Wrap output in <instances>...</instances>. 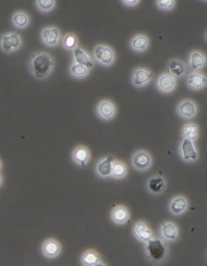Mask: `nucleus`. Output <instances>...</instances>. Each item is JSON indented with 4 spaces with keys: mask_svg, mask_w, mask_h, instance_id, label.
<instances>
[{
    "mask_svg": "<svg viewBox=\"0 0 207 266\" xmlns=\"http://www.w3.org/2000/svg\"><path fill=\"white\" fill-rule=\"evenodd\" d=\"M161 233L163 238L169 241H175L178 239V228L174 223L171 221H165L161 224Z\"/></svg>",
    "mask_w": 207,
    "mask_h": 266,
    "instance_id": "24",
    "label": "nucleus"
},
{
    "mask_svg": "<svg viewBox=\"0 0 207 266\" xmlns=\"http://www.w3.org/2000/svg\"><path fill=\"white\" fill-rule=\"evenodd\" d=\"M166 187V180L163 175H152L146 182L147 191L153 195H161L164 194Z\"/></svg>",
    "mask_w": 207,
    "mask_h": 266,
    "instance_id": "15",
    "label": "nucleus"
},
{
    "mask_svg": "<svg viewBox=\"0 0 207 266\" xmlns=\"http://www.w3.org/2000/svg\"><path fill=\"white\" fill-rule=\"evenodd\" d=\"M179 154L181 160L185 163H195L199 159V154L194 143L189 139H183L179 146Z\"/></svg>",
    "mask_w": 207,
    "mask_h": 266,
    "instance_id": "6",
    "label": "nucleus"
},
{
    "mask_svg": "<svg viewBox=\"0 0 207 266\" xmlns=\"http://www.w3.org/2000/svg\"><path fill=\"white\" fill-rule=\"evenodd\" d=\"M23 47V39L16 32H7L0 36V50L6 55L20 51Z\"/></svg>",
    "mask_w": 207,
    "mask_h": 266,
    "instance_id": "3",
    "label": "nucleus"
},
{
    "mask_svg": "<svg viewBox=\"0 0 207 266\" xmlns=\"http://www.w3.org/2000/svg\"><path fill=\"white\" fill-rule=\"evenodd\" d=\"M95 112L100 119L108 121L114 119L118 113V109L111 100L104 99L99 101Z\"/></svg>",
    "mask_w": 207,
    "mask_h": 266,
    "instance_id": "9",
    "label": "nucleus"
},
{
    "mask_svg": "<svg viewBox=\"0 0 207 266\" xmlns=\"http://www.w3.org/2000/svg\"><path fill=\"white\" fill-rule=\"evenodd\" d=\"M197 112L198 107L197 103L193 100L184 99L177 105V115L182 119H193L197 115Z\"/></svg>",
    "mask_w": 207,
    "mask_h": 266,
    "instance_id": "10",
    "label": "nucleus"
},
{
    "mask_svg": "<svg viewBox=\"0 0 207 266\" xmlns=\"http://www.w3.org/2000/svg\"><path fill=\"white\" fill-rule=\"evenodd\" d=\"M150 45V38L147 35L138 33L130 39V48L134 53L142 54L148 50Z\"/></svg>",
    "mask_w": 207,
    "mask_h": 266,
    "instance_id": "16",
    "label": "nucleus"
},
{
    "mask_svg": "<svg viewBox=\"0 0 207 266\" xmlns=\"http://www.w3.org/2000/svg\"><path fill=\"white\" fill-rule=\"evenodd\" d=\"M82 263L84 266H94L100 262V256L93 249L86 251L82 256Z\"/></svg>",
    "mask_w": 207,
    "mask_h": 266,
    "instance_id": "30",
    "label": "nucleus"
},
{
    "mask_svg": "<svg viewBox=\"0 0 207 266\" xmlns=\"http://www.w3.org/2000/svg\"><path fill=\"white\" fill-rule=\"evenodd\" d=\"M186 83L192 91H201L206 86L207 78L203 73L192 71L187 77Z\"/></svg>",
    "mask_w": 207,
    "mask_h": 266,
    "instance_id": "13",
    "label": "nucleus"
},
{
    "mask_svg": "<svg viewBox=\"0 0 207 266\" xmlns=\"http://www.w3.org/2000/svg\"><path fill=\"white\" fill-rule=\"evenodd\" d=\"M114 158L113 155H106L99 159L95 164V172L98 178L106 180L111 178L112 164Z\"/></svg>",
    "mask_w": 207,
    "mask_h": 266,
    "instance_id": "12",
    "label": "nucleus"
},
{
    "mask_svg": "<svg viewBox=\"0 0 207 266\" xmlns=\"http://www.w3.org/2000/svg\"><path fill=\"white\" fill-rule=\"evenodd\" d=\"M2 167H3L2 161H1V159H0V170L2 169Z\"/></svg>",
    "mask_w": 207,
    "mask_h": 266,
    "instance_id": "36",
    "label": "nucleus"
},
{
    "mask_svg": "<svg viewBox=\"0 0 207 266\" xmlns=\"http://www.w3.org/2000/svg\"><path fill=\"white\" fill-rule=\"evenodd\" d=\"M177 79L169 73H163L157 78L156 87L163 94H170L177 88Z\"/></svg>",
    "mask_w": 207,
    "mask_h": 266,
    "instance_id": "11",
    "label": "nucleus"
},
{
    "mask_svg": "<svg viewBox=\"0 0 207 266\" xmlns=\"http://www.w3.org/2000/svg\"><path fill=\"white\" fill-rule=\"evenodd\" d=\"M128 174V167L121 159H114L112 164L111 178L115 180H122Z\"/></svg>",
    "mask_w": 207,
    "mask_h": 266,
    "instance_id": "26",
    "label": "nucleus"
},
{
    "mask_svg": "<svg viewBox=\"0 0 207 266\" xmlns=\"http://www.w3.org/2000/svg\"><path fill=\"white\" fill-rule=\"evenodd\" d=\"M110 218L117 225H124L130 220V213L124 205H118L111 210Z\"/></svg>",
    "mask_w": 207,
    "mask_h": 266,
    "instance_id": "20",
    "label": "nucleus"
},
{
    "mask_svg": "<svg viewBox=\"0 0 207 266\" xmlns=\"http://www.w3.org/2000/svg\"><path fill=\"white\" fill-rule=\"evenodd\" d=\"M71 159L79 167H86L91 159V152L86 146L79 145L74 148Z\"/></svg>",
    "mask_w": 207,
    "mask_h": 266,
    "instance_id": "14",
    "label": "nucleus"
},
{
    "mask_svg": "<svg viewBox=\"0 0 207 266\" xmlns=\"http://www.w3.org/2000/svg\"><path fill=\"white\" fill-rule=\"evenodd\" d=\"M91 73V70L83 65L72 63L69 67V75L75 79H83Z\"/></svg>",
    "mask_w": 207,
    "mask_h": 266,
    "instance_id": "27",
    "label": "nucleus"
},
{
    "mask_svg": "<svg viewBox=\"0 0 207 266\" xmlns=\"http://www.w3.org/2000/svg\"><path fill=\"white\" fill-rule=\"evenodd\" d=\"M79 37L74 32H67L62 39V47L66 51L72 52L79 47Z\"/></svg>",
    "mask_w": 207,
    "mask_h": 266,
    "instance_id": "29",
    "label": "nucleus"
},
{
    "mask_svg": "<svg viewBox=\"0 0 207 266\" xmlns=\"http://www.w3.org/2000/svg\"><path fill=\"white\" fill-rule=\"evenodd\" d=\"M140 3V0H122V4L127 8H134Z\"/></svg>",
    "mask_w": 207,
    "mask_h": 266,
    "instance_id": "33",
    "label": "nucleus"
},
{
    "mask_svg": "<svg viewBox=\"0 0 207 266\" xmlns=\"http://www.w3.org/2000/svg\"><path fill=\"white\" fill-rule=\"evenodd\" d=\"M153 78L152 71L146 67H137L134 69L131 75V83L136 88H143L151 82Z\"/></svg>",
    "mask_w": 207,
    "mask_h": 266,
    "instance_id": "7",
    "label": "nucleus"
},
{
    "mask_svg": "<svg viewBox=\"0 0 207 266\" xmlns=\"http://www.w3.org/2000/svg\"><path fill=\"white\" fill-rule=\"evenodd\" d=\"M177 2L175 0H158L156 2V6L159 10L163 12H170L176 8Z\"/></svg>",
    "mask_w": 207,
    "mask_h": 266,
    "instance_id": "32",
    "label": "nucleus"
},
{
    "mask_svg": "<svg viewBox=\"0 0 207 266\" xmlns=\"http://www.w3.org/2000/svg\"><path fill=\"white\" fill-rule=\"evenodd\" d=\"M11 21L14 28L23 30L29 26L31 22L30 16L25 11H17L12 16Z\"/></svg>",
    "mask_w": 207,
    "mask_h": 266,
    "instance_id": "23",
    "label": "nucleus"
},
{
    "mask_svg": "<svg viewBox=\"0 0 207 266\" xmlns=\"http://www.w3.org/2000/svg\"><path fill=\"white\" fill-rule=\"evenodd\" d=\"M168 69H169V74L173 75L177 79L185 77L188 70L185 62L177 58L171 59L168 62Z\"/></svg>",
    "mask_w": 207,
    "mask_h": 266,
    "instance_id": "21",
    "label": "nucleus"
},
{
    "mask_svg": "<svg viewBox=\"0 0 207 266\" xmlns=\"http://www.w3.org/2000/svg\"><path fill=\"white\" fill-rule=\"evenodd\" d=\"M206 56L205 53L199 50H194L189 53L188 65L193 71H199L205 67Z\"/></svg>",
    "mask_w": 207,
    "mask_h": 266,
    "instance_id": "18",
    "label": "nucleus"
},
{
    "mask_svg": "<svg viewBox=\"0 0 207 266\" xmlns=\"http://www.w3.org/2000/svg\"><path fill=\"white\" fill-rule=\"evenodd\" d=\"M93 61L104 67H111L116 62V54L114 49L108 45L98 44L92 51Z\"/></svg>",
    "mask_w": 207,
    "mask_h": 266,
    "instance_id": "2",
    "label": "nucleus"
},
{
    "mask_svg": "<svg viewBox=\"0 0 207 266\" xmlns=\"http://www.w3.org/2000/svg\"><path fill=\"white\" fill-rule=\"evenodd\" d=\"M35 5L37 10L41 13H49L55 9L57 2L55 0H37Z\"/></svg>",
    "mask_w": 207,
    "mask_h": 266,
    "instance_id": "31",
    "label": "nucleus"
},
{
    "mask_svg": "<svg viewBox=\"0 0 207 266\" xmlns=\"http://www.w3.org/2000/svg\"><path fill=\"white\" fill-rule=\"evenodd\" d=\"M169 209L171 214L173 215H182L189 209V202L184 196H175L174 198L171 199Z\"/></svg>",
    "mask_w": 207,
    "mask_h": 266,
    "instance_id": "17",
    "label": "nucleus"
},
{
    "mask_svg": "<svg viewBox=\"0 0 207 266\" xmlns=\"http://www.w3.org/2000/svg\"><path fill=\"white\" fill-rule=\"evenodd\" d=\"M43 254L49 258H54L59 256L61 251V246L57 240L54 239H49L43 243L42 248Z\"/></svg>",
    "mask_w": 207,
    "mask_h": 266,
    "instance_id": "25",
    "label": "nucleus"
},
{
    "mask_svg": "<svg viewBox=\"0 0 207 266\" xmlns=\"http://www.w3.org/2000/svg\"><path fill=\"white\" fill-rule=\"evenodd\" d=\"M146 255L153 262H161L165 258L167 248L161 239L154 238L146 243Z\"/></svg>",
    "mask_w": 207,
    "mask_h": 266,
    "instance_id": "4",
    "label": "nucleus"
},
{
    "mask_svg": "<svg viewBox=\"0 0 207 266\" xmlns=\"http://www.w3.org/2000/svg\"><path fill=\"white\" fill-rule=\"evenodd\" d=\"M183 139H187L193 142L197 141L199 137V127L194 122H188L183 125L182 129Z\"/></svg>",
    "mask_w": 207,
    "mask_h": 266,
    "instance_id": "28",
    "label": "nucleus"
},
{
    "mask_svg": "<svg viewBox=\"0 0 207 266\" xmlns=\"http://www.w3.org/2000/svg\"><path fill=\"white\" fill-rule=\"evenodd\" d=\"M61 36V31L55 25L44 27L40 33L41 42L45 47L50 48H55L59 46Z\"/></svg>",
    "mask_w": 207,
    "mask_h": 266,
    "instance_id": "5",
    "label": "nucleus"
},
{
    "mask_svg": "<svg viewBox=\"0 0 207 266\" xmlns=\"http://www.w3.org/2000/svg\"><path fill=\"white\" fill-rule=\"evenodd\" d=\"M3 184V176L1 175V174H0V186H2Z\"/></svg>",
    "mask_w": 207,
    "mask_h": 266,
    "instance_id": "34",
    "label": "nucleus"
},
{
    "mask_svg": "<svg viewBox=\"0 0 207 266\" xmlns=\"http://www.w3.org/2000/svg\"><path fill=\"white\" fill-rule=\"evenodd\" d=\"M28 67L32 76L37 80L48 79L55 67L54 57L45 51H37L29 57Z\"/></svg>",
    "mask_w": 207,
    "mask_h": 266,
    "instance_id": "1",
    "label": "nucleus"
},
{
    "mask_svg": "<svg viewBox=\"0 0 207 266\" xmlns=\"http://www.w3.org/2000/svg\"><path fill=\"white\" fill-rule=\"evenodd\" d=\"M94 266H106L105 264H103V263L99 262L98 263V264H95Z\"/></svg>",
    "mask_w": 207,
    "mask_h": 266,
    "instance_id": "35",
    "label": "nucleus"
},
{
    "mask_svg": "<svg viewBox=\"0 0 207 266\" xmlns=\"http://www.w3.org/2000/svg\"><path fill=\"white\" fill-rule=\"evenodd\" d=\"M131 164L138 171H146L152 165V157L148 151L138 150L131 158Z\"/></svg>",
    "mask_w": 207,
    "mask_h": 266,
    "instance_id": "8",
    "label": "nucleus"
},
{
    "mask_svg": "<svg viewBox=\"0 0 207 266\" xmlns=\"http://www.w3.org/2000/svg\"><path fill=\"white\" fill-rule=\"evenodd\" d=\"M72 63L85 66L90 70H92L95 67L93 59L91 55L81 47H78L75 51H72Z\"/></svg>",
    "mask_w": 207,
    "mask_h": 266,
    "instance_id": "19",
    "label": "nucleus"
},
{
    "mask_svg": "<svg viewBox=\"0 0 207 266\" xmlns=\"http://www.w3.org/2000/svg\"><path fill=\"white\" fill-rule=\"evenodd\" d=\"M133 232L135 237L142 242H148L149 240L153 238L152 231L150 230L148 225L142 220H138L134 224Z\"/></svg>",
    "mask_w": 207,
    "mask_h": 266,
    "instance_id": "22",
    "label": "nucleus"
}]
</instances>
